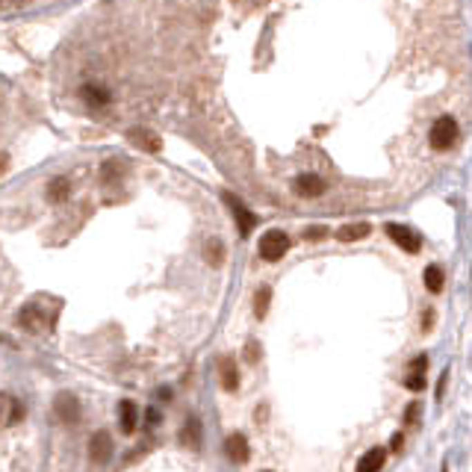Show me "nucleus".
<instances>
[{"label": "nucleus", "mask_w": 472, "mask_h": 472, "mask_svg": "<svg viewBox=\"0 0 472 472\" xmlns=\"http://www.w3.org/2000/svg\"><path fill=\"white\" fill-rule=\"evenodd\" d=\"M457 136H460V130H457V122L452 115H440L434 122V127H431V148L434 151H452L455 145H457Z\"/></svg>", "instance_id": "nucleus-1"}, {"label": "nucleus", "mask_w": 472, "mask_h": 472, "mask_svg": "<svg viewBox=\"0 0 472 472\" xmlns=\"http://www.w3.org/2000/svg\"><path fill=\"white\" fill-rule=\"evenodd\" d=\"M257 251H260V257L269 260V263L281 260V257L290 251V236L283 234V230H269V234H263Z\"/></svg>", "instance_id": "nucleus-2"}, {"label": "nucleus", "mask_w": 472, "mask_h": 472, "mask_svg": "<svg viewBox=\"0 0 472 472\" xmlns=\"http://www.w3.org/2000/svg\"><path fill=\"white\" fill-rule=\"evenodd\" d=\"M222 198H225V204L230 207V213H234V218H236V227H239V234H243V236H248V234H251V230H254V227H257V216H254V213H251V210H248V207H245L243 201H239V198H236V195H230V192H225V195H222Z\"/></svg>", "instance_id": "nucleus-3"}, {"label": "nucleus", "mask_w": 472, "mask_h": 472, "mask_svg": "<svg viewBox=\"0 0 472 472\" xmlns=\"http://www.w3.org/2000/svg\"><path fill=\"white\" fill-rule=\"evenodd\" d=\"M387 234H390L393 243H396L402 251H408V254H416V251L422 248V236L416 234V230L404 227V225H387Z\"/></svg>", "instance_id": "nucleus-4"}, {"label": "nucleus", "mask_w": 472, "mask_h": 472, "mask_svg": "<svg viewBox=\"0 0 472 472\" xmlns=\"http://www.w3.org/2000/svg\"><path fill=\"white\" fill-rule=\"evenodd\" d=\"M53 410H57V416H59L65 425H74L77 419H80V404H77V399L71 396V393H59L57 404H53Z\"/></svg>", "instance_id": "nucleus-5"}, {"label": "nucleus", "mask_w": 472, "mask_h": 472, "mask_svg": "<svg viewBox=\"0 0 472 472\" xmlns=\"http://www.w3.org/2000/svg\"><path fill=\"white\" fill-rule=\"evenodd\" d=\"M89 455H92L95 464H106V460L113 457V437L106 431H97L89 443Z\"/></svg>", "instance_id": "nucleus-6"}, {"label": "nucleus", "mask_w": 472, "mask_h": 472, "mask_svg": "<svg viewBox=\"0 0 472 472\" xmlns=\"http://www.w3.org/2000/svg\"><path fill=\"white\" fill-rule=\"evenodd\" d=\"M130 142H133L136 148L148 151V153H157L162 148V139L157 133H151V130H145V127H133V130H130Z\"/></svg>", "instance_id": "nucleus-7"}, {"label": "nucleus", "mask_w": 472, "mask_h": 472, "mask_svg": "<svg viewBox=\"0 0 472 472\" xmlns=\"http://www.w3.org/2000/svg\"><path fill=\"white\" fill-rule=\"evenodd\" d=\"M225 452H227V457L234 460V464H248V457H251L248 440H245L243 434H230L227 443H225Z\"/></svg>", "instance_id": "nucleus-8"}, {"label": "nucleus", "mask_w": 472, "mask_h": 472, "mask_svg": "<svg viewBox=\"0 0 472 472\" xmlns=\"http://www.w3.org/2000/svg\"><path fill=\"white\" fill-rule=\"evenodd\" d=\"M292 189L299 192L301 198H316V195H322V192H325V180H322V178H316V174H301V178L295 180Z\"/></svg>", "instance_id": "nucleus-9"}, {"label": "nucleus", "mask_w": 472, "mask_h": 472, "mask_svg": "<svg viewBox=\"0 0 472 472\" xmlns=\"http://www.w3.org/2000/svg\"><path fill=\"white\" fill-rule=\"evenodd\" d=\"M218 372H222V387L227 393H234L239 387V372H236V364L234 357H222V364H218Z\"/></svg>", "instance_id": "nucleus-10"}, {"label": "nucleus", "mask_w": 472, "mask_h": 472, "mask_svg": "<svg viewBox=\"0 0 472 472\" xmlns=\"http://www.w3.org/2000/svg\"><path fill=\"white\" fill-rule=\"evenodd\" d=\"M384 460H387V455H384V449H372V452H366L364 457L357 460V472H381Z\"/></svg>", "instance_id": "nucleus-11"}, {"label": "nucleus", "mask_w": 472, "mask_h": 472, "mask_svg": "<svg viewBox=\"0 0 472 472\" xmlns=\"http://www.w3.org/2000/svg\"><path fill=\"white\" fill-rule=\"evenodd\" d=\"M80 92H83V101L89 104V106H106V104H109V92L104 89V86H92V83H86Z\"/></svg>", "instance_id": "nucleus-12"}, {"label": "nucleus", "mask_w": 472, "mask_h": 472, "mask_svg": "<svg viewBox=\"0 0 472 472\" xmlns=\"http://www.w3.org/2000/svg\"><path fill=\"white\" fill-rule=\"evenodd\" d=\"M369 225L366 222H357V225H346L343 230H337V239H343V243H355V239H366L369 236Z\"/></svg>", "instance_id": "nucleus-13"}, {"label": "nucleus", "mask_w": 472, "mask_h": 472, "mask_svg": "<svg viewBox=\"0 0 472 472\" xmlns=\"http://www.w3.org/2000/svg\"><path fill=\"white\" fill-rule=\"evenodd\" d=\"M118 419H122V431L124 434H133L136 431V404L133 402H122V408H118Z\"/></svg>", "instance_id": "nucleus-14"}, {"label": "nucleus", "mask_w": 472, "mask_h": 472, "mask_svg": "<svg viewBox=\"0 0 472 472\" xmlns=\"http://www.w3.org/2000/svg\"><path fill=\"white\" fill-rule=\"evenodd\" d=\"M422 278H425V287L431 290V292H440V290H443L446 274H443V269H440V266H428Z\"/></svg>", "instance_id": "nucleus-15"}, {"label": "nucleus", "mask_w": 472, "mask_h": 472, "mask_svg": "<svg viewBox=\"0 0 472 472\" xmlns=\"http://www.w3.org/2000/svg\"><path fill=\"white\" fill-rule=\"evenodd\" d=\"M68 192H71V183L65 180V178H57V180H53V183L48 186V198H50V201H57V204L68 198Z\"/></svg>", "instance_id": "nucleus-16"}, {"label": "nucleus", "mask_w": 472, "mask_h": 472, "mask_svg": "<svg viewBox=\"0 0 472 472\" xmlns=\"http://www.w3.org/2000/svg\"><path fill=\"white\" fill-rule=\"evenodd\" d=\"M204 254H207V263H210V266H222L225 263V245L218 243V239H210L207 248H204Z\"/></svg>", "instance_id": "nucleus-17"}, {"label": "nucleus", "mask_w": 472, "mask_h": 472, "mask_svg": "<svg viewBox=\"0 0 472 472\" xmlns=\"http://www.w3.org/2000/svg\"><path fill=\"white\" fill-rule=\"evenodd\" d=\"M269 301H272V290L269 287L257 290V295H254V313H257V319H263V316L269 313Z\"/></svg>", "instance_id": "nucleus-18"}, {"label": "nucleus", "mask_w": 472, "mask_h": 472, "mask_svg": "<svg viewBox=\"0 0 472 472\" xmlns=\"http://www.w3.org/2000/svg\"><path fill=\"white\" fill-rule=\"evenodd\" d=\"M122 162H115V160H109V162H104L101 166V174H104V180L106 183H115V180H122Z\"/></svg>", "instance_id": "nucleus-19"}, {"label": "nucleus", "mask_w": 472, "mask_h": 472, "mask_svg": "<svg viewBox=\"0 0 472 472\" xmlns=\"http://www.w3.org/2000/svg\"><path fill=\"white\" fill-rule=\"evenodd\" d=\"M404 387H408V390H413V393L425 390V375H422V372H413V369H410V375L404 378Z\"/></svg>", "instance_id": "nucleus-20"}, {"label": "nucleus", "mask_w": 472, "mask_h": 472, "mask_svg": "<svg viewBox=\"0 0 472 472\" xmlns=\"http://www.w3.org/2000/svg\"><path fill=\"white\" fill-rule=\"evenodd\" d=\"M195 443V446H198V440H201V437H198V419H192V422H186V431H183V443Z\"/></svg>", "instance_id": "nucleus-21"}, {"label": "nucleus", "mask_w": 472, "mask_h": 472, "mask_svg": "<svg viewBox=\"0 0 472 472\" xmlns=\"http://www.w3.org/2000/svg\"><path fill=\"white\" fill-rule=\"evenodd\" d=\"M322 236H328L325 227H307L304 230V239H322Z\"/></svg>", "instance_id": "nucleus-22"}, {"label": "nucleus", "mask_w": 472, "mask_h": 472, "mask_svg": "<svg viewBox=\"0 0 472 472\" xmlns=\"http://www.w3.org/2000/svg\"><path fill=\"white\" fill-rule=\"evenodd\" d=\"M245 357H248V364H257V360H260V348H257V343H248Z\"/></svg>", "instance_id": "nucleus-23"}, {"label": "nucleus", "mask_w": 472, "mask_h": 472, "mask_svg": "<svg viewBox=\"0 0 472 472\" xmlns=\"http://www.w3.org/2000/svg\"><path fill=\"white\" fill-rule=\"evenodd\" d=\"M431 322H434V313H425V316H422V328H425V331L431 328Z\"/></svg>", "instance_id": "nucleus-24"}, {"label": "nucleus", "mask_w": 472, "mask_h": 472, "mask_svg": "<svg viewBox=\"0 0 472 472\" xmlns=\"http://www.w3.org/2000/svg\"><path fill=\"white\" fill-rule=\"evenodd\" d=\"M6 171V153H0V174Z\"/></svg>", "instance_id": "nucleus-25"}]
</instances>
